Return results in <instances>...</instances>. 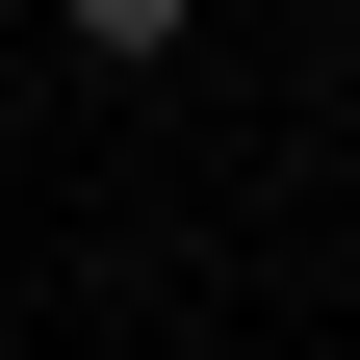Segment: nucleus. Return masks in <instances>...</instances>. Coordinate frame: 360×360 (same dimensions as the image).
Here are the masks:
<instances>
[{"instance_id": "nucleus-1", "label": "nucleus", "mask_w": 360, "mask_h": 360, "mask_svg": "<svg viewBox=\"0 0 360 360\" xmlns=\"http://www.w3.org/2000/svg\"><path fill=\"white\" fill-rule=\"evenodd\" d=\"M52 26H77V52H103V77H155L180 26H206V0H52Z\"/></svg>"}]
</instances>
